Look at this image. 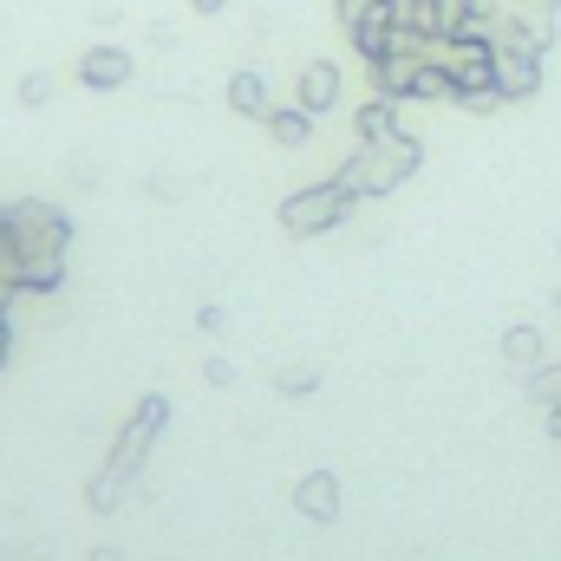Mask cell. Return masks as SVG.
Instances as JSON below:
<instances>
[{"label": "cell", "instance_id": "6da1fadb", "mask_svg": "<svg viewBox=\"0 0 561 561\" xmlns=\"http://www.w3.org/2000/svg\"><path fill=\"white\" fill-rule=\"evenodd\" d=\"M163 419H170V399H163V392L138 399V412H131V424L118 431V444H112L105 470H99V477H92V490H85V503H92V510H118V496L131 490V477L144 470V457H150V444H157Z\"/></svg>", "mask_w": 561, "mask_h": 561}, {"label": "cell", "instance_id": "7a4b0ae2", "mask_svg": "<svg viewBox=\"0 0 561 561\" xmlns=\"http://www.w3.org/2000/svg\"><path fill=\"white\" fill-rule=\"evenodd\" d=\"M419 163H424V144L412 138V131H399V138H386V144H359V150L340 163L333 183H346L353 196H392L405 176H419Z\"/></svg>", "mask_w": 561, "mask_h": 561}, {"label": "cell", "instance_id": "3957f363", "mask_svg": "<svg viewBox=\"0 0 561 561\" xmlns=\"http://www.w3.org/2000/svg\"><path fill=\"white\" fill-rule=\"evenodd\" d=\"M353 203H359V196H353L346 183H333V176H327V183H307V190H294V196L280 203V229L300 236V242H307V236H327V229H340V222L353 216Z\"/></svg>", "mask_w": 561, "mask_h": 561}, {"label": "cell", "instance_id": "277c9868", "mask_svg": "<svg viewBox=\"0 0 561 561\" xmlns=\"http://www.w3.org/2000/svg\"><path fill=\"white\" fill-rule=\"evenodd\" d=\"M431 53H437L444 72H450V99H463L470 112L503 105V99H496V79H490V46H477V39H450V46H431Z\"/></svg>", "mask_w": 561, "mask_h": 561}, {"label": "cell", "instance_id": "5b68a950", "mask_svg": "<svg viewBox=\"0 0 561 561\" xmlns=\"http://www.w3.org/2000/svg\"><path fill=\"white\" fill-rule=\"evenodd\" d=\"M0 216H7L13 255H66V242H72V222H66L53 203H13V209H0Z\"/></svg>", "mask_w": 561, "mask_h": 561}, {"label": "cell", "instance_id": "8992f818", "mask_svg": "<svg viewBox=\"0 0 561 561\" xmlns=\"http://www.w3.org/2000/svg\"><path fill=\"white\" fill-rule=\"evenodd\" d=\"M490 79H496V99L503 105H523V99L542 92V53L503 39V46H490Z\"/></svg>", "mask_w": 561, "mask_h": 561}, {"label": "cell", "instance_id": "52a82bcc", "mask_svg": "<svg viewBox=\"0 0 561 561\" xmlns=\"http://www.w3.org/2000/svg\"><path fill=\"white\" fill-rule=\"evenodd\" d=\"M131 72H138V59H131L125 46H92V53L79 59V79H85L92 92H118V85H131Z\"/></svg>", "mask_w": 561, "mask_h": 561}, {"label": "cell", "instance_id": "ba28073f", "mask_svg": "<svg viewBox=\"0 0 561 561\" xmlns=\"http://www.w3.org/2000/svg\"><path fill=\"white\" fill-rule=\"evenodd\" d=\"M294 510H300L307 523H340V477H333V470H307V477L294 483Z\"/></svg>", "mask_w": 561, "mask_h": 561}, {"label": "cell", "instance_id": "9c48e42d", "mask_svg": "<svg viewBox=\"0 0 561 561\" xmlns=\"http://www.w3.org/2000/svg\"><path fill=\"white\" fill-rule=\"evenodd\" d=\"M424 53H431V46H399V53L373 59V85H379V99H412V72H419Z\"/></svg>", "mask_w": 561, "mask_h": 561}, {"label": "cell", "instance_id": "30bf717a", "mask_svg": "<svg viewBox=\"0 0 561 561\" xmlns=\"http://www.w3.org/2000/svg\"><path fill=\"white\" fill-rule=\"evenodd\" d=\"M59 280H66V255H13V268H7L13 294H53Z\"/></svg>", "mask_w": 561, "mask_h": 561}, {"label": "cell", "instance_id": "8fae6325", "mask_svg": "<svg viewBox=\"0 0 561 561\" xmlns=\"http://www.w3.org/2000/svg\"><path fill=\"white\" fill-rule=\"evenodd\" d=\"M300 105H307L313 118L340 105V66H333V59H307V66H300Z\"/></svg>", "mask_w": 561, "mask_h": 561}, {"label": "cell", "instance_id": "7c38bea8", "mask_svg": "<svg viewBox=\"0 0 561 561\" xmlns=\"http://www.w3.org/2000/svg\"><path fill=\"white\" fill-rule=\"evenodd\" d=\"M229 112H236V118H255V125H268V112H275V92H268V79H262V72H236V79H229Z\"/></svg>", "mask_w": 561, "mask_h": 561}, {"label": "cell", "instance_id": "4fadbf2b", "mask_svg": "<svg viewBox=\"0 0 561 561\" xmlns=\"http://www.w3.org/2000/svg\"><path fill=\"white\" fill-rule=\"evenodd\" d=\"M405 125H399V99H379L373 92V105H359L353 112V138L359 144H386V138H399Z\"/></svg>", "mask_w": 561, "mask_h": 561}, {"label": "cell", "instance_id": "5bb4252c", "mask_svg": "<svg viewBox=\"0 0 561 561\" xmlns=\"http://www.w3.org/2000/svg\"><path fill=\"white\" fill-rule=\"evenodd\" d=\"M503 359H510L516 373H542V366H549L542 327H510V333H503Z\"/></svg>", "mask_w": 561, "mask_h": 561}, {"label": "cell", "instance_id": "9a60e30c", "mask_svg": "<svg viewBox=\"0 0 561 561\" xmlns=\"http://www.w3.org/2000/svg\"><path fill=\"white\" fill-rule=\"evenodd\" d=\"M268 138H275L280 150H300V144L313 138V112H307V105H275V112H268Z\"/></svg>", "mask_w": 561, "mask_h": 561}, {"label": "cell", "instance_id": "2e32d148", "mask_svg": "<svg viewBox=\"0 0 561 561\" xmlns=\"http://www.w3.org/2000/svg\"><path fill=\"white\" fill-rule=\"evenodd\" d=\"M412 99H419V105L450 99V72H444V59H437V53H424V59H419V72H412Z\"/></svg>", "mask_w": 561, "mask_h": 561}, {"label": "cell", "instance_id": "e0dca14e", "mask_svg": "<svg viewBox=\"0 0 561 561\" xmlns=\"http://www.w3.org/2000/svg\"><path fill=\"white\" fill-rule=\"evenodd\" d=\"M275 386L287 392V399H307V392L320 386V366H287V373H280Z\"/></svg>", "mask_w": 561, "mask_h": 561}, {"label": "cell", "instance_id": "ac0fdd59", "mask_svg": "<svg viewBox=\"0 0 561 561\" xmlns=\"http://www.w3.org/2000/svg\"><path fill=\"white\" fill-rule=\"evenodd\" d=\"M46 99H53V79L46 72H26L20 79V105H46Z\"/></svg>", "mask_w": 561, "mask_h": 561}, {"label": "cell", "instance_id": "d6986e66", "mask_svg": "<svg viewBox=\"0 0 561 561\" xmlns=\"http://www.w3.org/2000/svg\"><path fill=\"white\" fill-rule=\"evenodd\" d=\"M203 379H209V386H229V379H236V366H229V359H209V366H203Z\"/></svg>", "mask_w": 561, "mask_h": 561}, {"label": "cell", "instance_id": "ffe728a7", "mask_svg": "<svg viewBox=\"0 0 561 561\" xmlns=\"http://www.w3.org/2000/svg\"><path fill=\"white\" fill-rule=\"evenodd\" d=\"M366 7H373V0H333V13H340V20H346V26H353V20H359V13H366Z\"/></svg>", "mask_w": 561, "mask_h": 561}, {"label": "cell", "instance_id": "44dd1931", "mask_svg": "<svg viewBox=\"0 0 561 561\" xmlns=\"http://www.w3.org/2000/svg\"><path fill=\"white\" fill-rule=\"evenodd\" d=\"M190 7H196V13H222L229 0H190Z\"/></svg>", "mask_w": 561, "mask_h": 561}, {"label": "cell", "instance_id": "7402d4cb", "mask_svg": "<svg viewBox=\"0 0 561 561\" xmlns=\"http://www.w3.org/2000/svg\"><path fill=\"white\" fill-rule=\"evenodd\" d=\"M92 561H118V556H112V549H99V556H92Z\"/></svg>", "mask_w": 561, "mask_h": 561}, {"label": "cell", "instance_id": "603a6c76", "mask_svg": "<svg viewBox=\"0 0 561 561\" xmlns=\"http://www.w3.org/2000/svg\"><path fill=\"white\" fill-rule=\"evenodd\" d=\"M392 7H399V13H405V7H419V0H392Z\"/></svg>", "mask_w": 561, "mask_h": 561}]
</instances>
